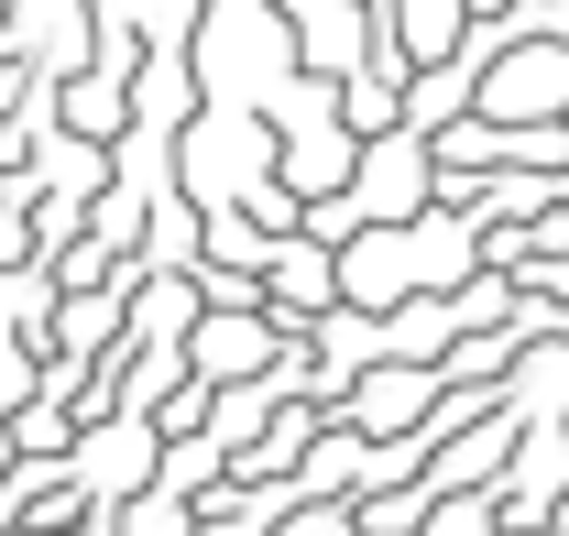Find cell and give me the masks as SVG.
Returning a JSON list of instances; mask_svg holds the SVG:
<instances>
[{"mask_svg":"<svg viewBox=\"0 0 569 536\" xmlns=\"http://www.w3.org/2000/svg\"><path fill=\"white\" fill-rule=\"evenodd\" d=\"M372 132H395V67L351 77V99H340V142H372Z\"/></svg>","mask_w":569,"mask_h":536,"instance_id":"cell-6","label":"cell"},{"mask_svg":"<svg viewBox=\"0 0 569 536\" xmlns=\"http://www.w3.org/2000/svg\"><path fill=\"white\" fill-rule=\"evenodd\" d=\"M284 536H361V526H351V504H307Z\"/></svg>","mask_w":569,"mask_h":536,"instance_id":"cell-8","label":"cell"},{"mask_svg":"<svg viewBox=\"0 0 569 536\" xmlns=\"http://www.w3.org/2000/svg\"><path fill=\"white\" fill-rule=\"evenodd\" d=\"M263 361H274V318H252V307H241V318H198V350H187V373H198V384H230V373H263Z\"/></svg>","mask_w":569,"mask_h":536,"instance_id":"cell-1","label":"cell"},{"mask_svg":"<svg viewBox=\"0 0 569 536\" xmlns=\"http://www.w3.org/2000/svg\"><path fill=\"white\" fill-rule=\"evenodd\" d=\"M427 395H438V373H372V384L351 395V427H361V438H383V427L427 416Z\"/></svg>","mask_w":569,"mask_h":536,"instance_id":"cell-3","label":"cell"},{"mask_svg":"<svg viewBox=\"0 0 569 536\" xmlns=\"http://www.w3.org/2000/svg\"><path fill=\"white\" fill-rule=\"evenodd\" d=\"M0 482H11V427H0Z\"/></svg>","mask_w":569,"mask_h":536,"instance_id":"cell-9","label":"cell"},{"mask_svg":"<svg viewBox=\"0 0 569 536\" xmlns=\"http://www.w3.org/2000/svg\"><path fill=\"white\" fill-rule=\"evenodd\" d=\"M263 285L284 296V318H329V307H340V252L284 241V252H263Z\"/></svg>","mask_w":569,"mask_h":536,"instance_id":"cell-2","label":"cell"},{"mask_svg":"<svg viewBox=\"0 0 569 536\" xmlns=\"http://www.w3.org/2000/svg\"><path fill=\"white\" fill-rule=\"evenodd\" d=\"M493 110H548V99H569V56H526V67L503 77L493 67V88H482Z\"/></svg>","mask_w":569,"mask_h":536,"instance_id":"cell-5","label":"cell"},{"mask_svg":"<svg viewBox=\"0 0 569 536\" xmlns=\"http://www.w3.org/2000/svg\"><path fill=\"white\" fill-rule=\"evenodd\" d=\"M110 536H198V504L153 482V493H132V504H121V526H110Z\"/></svg>","mask_w":569,"mask_h":536,"instance_id":"cell-7","label":"cell"},{"mask_svg":"<svg viewBox=\"0 0 569 536\" xmlns=\"http://www.w3.org/2000/svg\"><path fill=\"white\" fill-rule=\"evenodd\" d=\"M460 22H471V0H406V11H395V33H406L417 67H438V56L460 44Z\"/></svg>","mask_w":569,"mask_h":536,"instance_id":"cell-4","label":"cell"}]
</instances>
